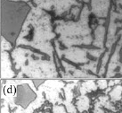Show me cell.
Masks as SVG:
<instances>
[{"label": "cell", "mask_w": 122, "mask_h": 113, "mask_svg": "<svg viewBox=\"0 0 122 113\" xmlns=\"http://www.w3.org/2000/svg\"><path fill=\"white\" fill-rule=\"evenodd\" d=\"M29 8L23 4H6L2 10V33L6 40L14 42L26 17Z\"/></svg>", "instance_id": "1"}]
</instances>
